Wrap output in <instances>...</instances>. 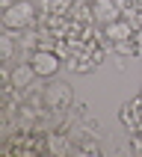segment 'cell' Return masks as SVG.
I'll return each instance as SVG.
<instances>
[{"mask_svg": "<svg viewBox=\"0 0 142 157\" xmlns=\"http://www.w3.org/2000/svg\"><path fill=\"white\" fill-rule=\"evenodd\" d=\"M92 15H95L101 24L118 21V18L124 15V3L121 0H95V3H92Z\"/></svg>", "mask_w": 142, "mask_h": 157, "instance_id": "5", "label": "cell"}, {"mask_svg": "<svg viewBox=\"0 0 142 157\" xmlns=\"http://www.w3.org/2000/svg\"><path fill=\"white\" fill-rule=\"evenodd\" d=\"M47 148H50V151H65V142H62L59 136H53V140L47 142Z\"/></svg>", "mask_w": 142, "mask_h": 157, "instance_id": "8", "label": "cell"}, {"mask_svg": "<svg viewBox=\"0 0 142 157\" xmlns=\"http://www.w3.org/2000/svg\"><path fill=\"white\" fill-rule=\"evenodd\" d=\"M71 101H74V92H71L68 83H50V86H44V104L50 110H65V107H71Z\"/></svg>", "mask_w": 142, "mask_h": 157, "instance_id": "3", "label": "cell"}, {"mask_svg": "<svg viewBox=\"0 0 142 157\" xmlns=\"http://www.w3.org/2000/svg\"><path fill=\"white\" fill-rule=\"evenodd\" d=\"M104 36L110 39L113 44H121V42H130L133 36H136V24H133L130 18H118V21H110L104 24Z\"/></svg>", "mask_w": 142, "mask_h": 157, "instance_id": "4", "label": "cell"}, {"mask_svg": "<svg viewBox=\"0 0 142 157\" xmlns=\"http://www.w3.org/2000/svg\"><path fill=\"white\" fill-rule=\"evenodd\" d=\"M0 51H3V62H12V56H15V39H12V30H6V33L0 36Z\"/></svg>", "mask_w": 142, "mask_h": 157, "instance_id": "7", "label": "cell"}, {"mask_svg": "<svg viewBox=\"0 0 142 157\" xmlns=\"http://www.w3.org/2000/svg\"><path fill=\"white\" fill-rule=\"evenodd\" d=\"M36 77H39V74H36V68L30 65V62H21V65H15V68L9 71V83H12V86L21 92V95H24L27 89L33 86V80H36Z\"/></svg>", "mask_w": 142, "mask_h": 157, "instance_id": "6", "label": "cell"}, {"mask_svg": "<svg viewBox=\"0 0 142 157\" xmlns=\"http://www.w3.org/2000/svg\"><path fill=\"white\" fill-rule=\"evenodd\" d=\"M39 21V12H36V3L30 0H3V27L6 30H30V27Z\"/></svg>", "mask_w": 142, "mask_h": 157, "instance_id": "1", "label": "cell"}, {"mask_svg": "<svg viewBox=\"0 0 142 157\" xmlns=\"http://www.w3.org/2000/svg\"><path fill=\"white\" fill-rule=\"evenodd\" d=\"M30 65L36 68V74L39 77H53L56 71H59V56L50 51V48H39V51H33V56H30Z\"/></svg>", "mask_w": 142, "mask_h": 157, "instance_id": "2", "label": "cell"}]
</instances>
